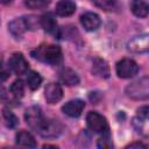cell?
<instances>
[{"label": "cell", "mask_w": 149, "mask_h": 149, "mask_svg": "<svg viewBox=\"0 0 149 149\" xmlns=\"http://www.w3.org/2000/svg\"><path fill=\"white\" fill-rule=\"evenodd\" d=\"M92 72L100 77V78H108L109 77V66L102 58H94L93 65H92Z\"/></svg>", "instance_id": "16"}, {"label": "cell", "mask_w": 149, "mask_h": 149, "mask_svg": "<svg viewBox=\"0 0 149 149\" xmlns=\"http://www.w3.org/2000/svg\"><path fill=\"white\" fill-rule=\"evenodd\" d=\"M86 123L90 130L100 135H109L108 122L105 116L97 112H90L86 116Z\"/></svg>", "instance_id": "3"}, {"label": "cell", "mask_w": 149, "mask_h": 149, "mask_svg": "<svg viewBox=\"0 0 149 149\" xmlns=\"http://www.w3.org/2000/svg\"><path fill=\"white\" fill-rule=\"evenodd\" d=\"M115 71H116V74L120 78L127 79V78L134 77L137 73L139 65L136 64V62H134L130 58H123V59H121L116 63Z\"/></svg>", "instance_id": "6"}, {"label": "cell", "mask_w": 149, "mask_h": 149, "mask_svg": "<svg viewBox=\"0 0 149 149\" xmlns=\"http://www.w3.org/2000/svg\"><path fill=\"white\" fill-rule=\"evenodd\" d=\"M62 130H63V126L57 120L45 119L37 133L45 139H54L57 137L62 133Z\"/></svg>", "instance_id": "8"}, {"label": "cell", "mask_w": 149, "mask_h": 149, "mask_svg": "<svg viewBox=\"0 0 149 149\" xmlns=\"http://www.w3.org/2000/svg\"><path fill=\"white\" fill-rule=\"evenodd\" d=\"M126 94L134 100L149 99V77H143L129 84L126 87Z\"/></svg>", "instance_id": "2"}, {"label": "cell", "mask_w": 149, "mask_h": 149, "mask_svg": "<svg viewBox=\"0 0 149 149\" xmlns=\"http://www.w3.org/2000/svg\"><path fill=\"white\" fill-rule=\"evenodd\" d=\"M85 107V102L80 99H74V100H70L68 101L63 107L62 111L64 112V114L71 116V118H77L81 114L83 109Z\"/></svg>", "instance_id": "11"}, {"label": "cell", "mask_w": 149, "mask_h": 149, "mask_svg": "<svg viewBox=\"0 0 149 149\" xmlns=\"http://www.w3.org/2000/svg\"><path fill=\"white\" fill-rule=\"evenodd\" d=\"M27 84H28L30 90H33V91L37 90L41 86V84H42V77L37 72L30 71L28 73V77H27Z\"/></svg>", "instance_id": "20"}, {"label": "cell", "mask_w": 149, "mask_h": 149, "mask_svg": "<svg viewBox=\"0 0 149 149\" xmlns=\"http://www.w3.org/2000/svg\"><path fill=\"white\" fill-rule=\"evenodd\" d=\"M2 118H3V121H5V125L8 127V128H14L17 123H19V120L15 116V114H13L8 109H3L2 111Z\"/></svg>", "instance_id": "21"}, {"label": "cell", "mask_w": 149, "mask_h": 149, "mask_svg": "<svg viewBox=\"0 0 149 149\" xmlns=\"http://www.w3.org/2000/svg\"><path fill=\"white\" fill-rule=\"evenodd\" d=\"M33 56L42 62H45L51 65H57L62 62L63 55L62 50L58 45L55 44H49V45H42L38 47L34 52Z\"/></svg>", "instance_id": "1"}, {"label": "cell", "mask_w": 149, "mask_h": 149, "mask_svg": "<svg viewBox=\"0 0 149 149\" xmlns=\"http://www.w3.org/2000/svg\"><path fill=\"white\" fill-rule=\"evenodd\" d=\"M130 10L135 16L146 17L149 14V5L142 0H132Z\"/></svg>", "instance_id": "18"}, {"label": "cell", "mask_w": 149, "mask_h": 149, "mask_svg": "<svg viewBox=\"0 0 149 149\" xmlns=\"http://www.w3.org/2000/svg\"><path fill=\"white\" fill-rule=\"evenodd\" d=\"M12 0H2V3H8V2H10Z\"/></svg>", "instance_id": "27"}, {"label": "cell", "mask_w": 149, "mask_h": 149, "mask_svg": "<svg viewBox=\"0 0 149 149\" xmlns=\"http://www.w3.org/2000/svg\"><path fill=\"white\" fill-rule=\"evenodd\" d=\"M51 0H26V6L30 9H41L49 6Z\"/></svg>", "instance_id": "24"}, {"label": "cell", "mask_w": 149, "mask_h": 149, "mask_svg": "<svg viewBox=\"0 0 149 149\" xmlns=\"http://www.w3.org/2000/svg\"><path fill=\"white\" fill-rule=\"evenodd\" d=\"M8 68L16 74H23L28 71L29 64L22 54L16 52L10 56V58L8 61Z\"/></svg>", "instance_id": "9"}, {"label": "cell", "mask_w": 149, "mask_h": 149, "mask_svg": "<svg viewBox=\"0 0 149 149\" xmlns=\"http://www.w3.org/2000/svg\"><path fill=\"white\" fill-rule=\"evenodd\" d=\"M28 28H29V26H28L27 20H26V19H22V17L15 19V20L10 21L9 24H8V30H9L10 34H12L14 37H16V38L21 37V36L23 35V33H24Z\"/></svg>", "instance_id": "14"}, {"label": "cell", "mask_w": 149, "mask_h": 149, "mask_svg": "<svg viewBox=\"0 0 149 149\" xmlns=\"http://www.w3.org/2000/svg\"><path fill=\"white\" fill-rule=\"evenodd\" d=\"M127 148H148V144H144L142 142H134L127 146Z\"/></svg>", "instance_id": "26"}, {"label": "cell", "mask_w": 149, "mask_h": 149, "mask_svg": "<svg viewBox=\"0 0 149 149\" xmlns=\"http://www.w3.org/2000/svg\"><path fill=\"white\" fill-rule=\"evenodd\" d=\"M76 10V3L72 0H61L56 5V14L59 16H70Z\"/></svg>", "instance_id": "17"}, {"label": "cell", "mask_w": 149, "mask_h": 149, "mask_svg": "<svg viewBox=\"0 0 149 149\" xmlns=\"http://www.w3.org/2000/svg\"><path fill=\"white\" fill-rule=\"evenodd\" d=\"M133 126L140 135L149 137V106H142L137 109L133 119Z\"/></svg>", "instance_id": "4"}, {"label": "cell", "mask_w": 149, "mask_h": 149, "mask_svg": "<svg viewBox=\"0 0 149 149\" xmlns=\"http://www.w3.org/2000/svg\"><path fill=\"white\" fill-rule=\"evenodd\" d=\"M97 7L104 10H114L116 9V1L115 0H91Z\"/></svg>", "instance_id": "22"}, {"label": "cell", "mask_w": 149, "mask_h": 149, "mask_svg": "<svg viewBox=\"0 0 149 149\" xmlns=\"http://www.w3.org/2000/svg\"><path fill=\"white\" fill-rule=\"evenodd\" d=\"M62 97H63V90L59 84L50 83L47 85V87L44 90V98H45L47 102H49L51 105L56 104L62 99Z\"/></svg>", "instance_id": "10"}, {"label": "cell", "mask_w": 149, "mask_h": 149, "mask_svg": "<svg viewBox=\"0 0 149 149\" xmlns=\"http://www.w3.org/2000/svg\"><path fill=\"white\" fill-rule=\"evenodd\" d=\"M58 77H59V81L64 85H68V86H73V85H77L79 84V77L78 74L69 69V68H63L59 73H58Z\"/></svg>", "instance_id": "15"}, {"label": "cell", "mask_w": 149, "mask_h": 149, "mask_svg": "<svg viewBox=\"0 0 149 149\" xmlns=\"http://www.w3.org/2000/svg\"><path fill=\"white\" fill-rule=\"evenodd\" d=\"M80 22L87 31H93V30L99 28V26L101 23V20H100L98 14L92 13V12H87V13H84L80 16Z\"/></svg>", "instance_id": "12"}, {"label": "cell", "mask_w": 149, "mask_h": 149, "mask_svg": "<svg viewBox=\"0 0 149 149\" xmlns=\"http://www.w3.org/2000/svg\"><path fill=\"white\" fill-rule=\"evenodd\" d=\"M128 50L134 54H148L149 55V34H141L129 40Z\"/></svg>", "instance_id": "7"}, {"label": "cell", "mask_w": 149, "mask_h": 149, "mask_svg": "<svg viewBox=\"0 0 149 149\" xmlns=\"http://www.w3.org/2000/svg\"><path fill=\"white\" fill-rule=\"evenodd\" d=\"M16 144L21 147H28V148H35L36 147V141L34 136L26 130H21L16 134Z\"/></svg>", "instance_id": "19"}, {"label": "cell", "mask_w": 149, "mask_h": 149, "mask_svg": "<svg viewBox=\"0 0 149 149\" xmlns=\"http://www.w3.org/2000/svg\"><path fill=\"white\" fill-rule=\"evenodd\" d=\"M24 120H26L27 125L31 129L38 132L40 128H41V126L43 125L45 118L43 116V113H42V111H41L40 107L31 106V107H29V108L26 109V112H24Z\"/></svg>", "instance_id": "5"}, {"label": "cell", "mask_w": 149, "mask_h": 149, "mask_svg": "<svg viewBox=\"0 0 149 149\" xmlns=\"http://www.w3.org/2000/svg\"><path fill=\"white\" fill-rule=\"evenodd\" d=\"M10 92H12V94H13L15 98H21V97L23 95V92H24L23 81H22L21 79L15 80V81L10 85Z\"/></svg>", "instance_id": "23"}, {"label": "cell", "mask_w": 149, "mask_h": 149, "mask_svg": "<svg viewBox=\"0 0 149 149\" xmlns=\"http://www.w3.org/2000/svg\"><path fill=\"white\" fill-rule=\"evenodd\" d=\"M40 23L42 26V28L51 35H58V26H57V21L55 19V16L51 13H47L43 14L40 19Z\"/></svg>", "instance_id": "13"}, {"label": "cell", "mask_w": 149, "mask_h": 149, "mask_svg": "<svg viewBox=\"0 0 149 149\" xmlns=\"http://www.w3.org/2000/svg\"><path fill=\"white\" fill-rule=\"evenodd\" d=\"M112 141L109 140V135H101V137L98 140V147L99 148H111Z\"/></svg>", "instance_id": "25"}]
</instances>
